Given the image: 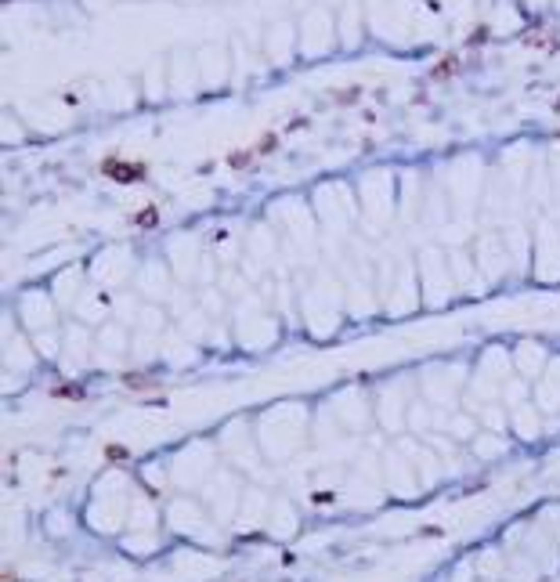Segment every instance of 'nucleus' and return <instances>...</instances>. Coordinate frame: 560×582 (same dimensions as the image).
<instances>
[{
	"instance_id": "3",
	"label": "nucleus",
	"mask_w": 560,
	"mask_h": 582,
	"mask_svg": "<svg viewBox=\"0 0 560 582\" xmlns=\"http://www.w3.org/2000/svg\"><path fill=\"white\" fill-rule=\"evenodd\" d=\"M55 398H84V387H76V384H62V387H55Z\"/></svg>"
},
{
	"instance_id": "6",
	"label": "nucleus",
	"mask_w": 560,
	"mask_h": 582,
	"mask_svg": "<svg viewBox=\"0 0 560 582\" xmlns=\"http://www.w3.org/2000/svg\"><path fill=\"white\" fill-rule=\"evenodd\" d=\"M134 221H138V224H155V221H159V210H155V206H152V210H141Z\"/></svg>"
},
{
	"instance_id": "1",
	"label": "nucleus",
	"mask_w": 560,
	"mask_h": 582,
	"mask_svg": "<svg viewBox=\"0 0 560 582\" xmlns=\"http://www.w3.org/2000/svg\"><path fill=\"white\" fill-rule=\"evenodd\" d=\"M101 170H105L112 181H119V185H134V181L145 178V166H138V163H119V159H105Z\"/></svg>"
},
{
	"instance_id": "5",
	"label": "nucleus",
	"mask_w": 560,
	"mask_h": 582,
	"mask_svg": "<svg viewBox=\"0 0 560 582\" xmlns=\"http://www.w3.org/2000/svg\"><path fill=\"white\" fill-rule=\"evenodd\" d=\"M228 163L235 166V170H238V166H250V163H253V152H231Z\"/></svg>"
},
{
	"instance_id": "8",
	"label": "nucleus",
	"mask_w": 560,
	"mask_h": 582,
	"mask_svg": "<svg viewBox=\"0 0 560 582\" xmlns=\"http://www.w3.org/2000/svg\"><path fill=\"white\" fill-rule=\"evenodd\" d=\"M275 145H278V138L271 134V138H264L260 145H257V156H264V152H275Z\"/></svg>"
},
{
	"instance_id": "4",
	"label": "nucleus",
	"mask_w": 560,
	"mask_h": 582,
	"mask_svg": "<svg viewBox=\"0 0 560 582\" xmlns=\"http://www.w3.org/2000/svg\"><path fill=\"white\" fill-rule=\"evenodd\" d=\"M105 460H112V463H116V460H130V448H123V445H109V448H105Z\"/></svg>"
},
{
	"instance_id": "7",
	"label": "nucleus",
	"mask_w": 560,
	"mask_h": 582,
	"mask_svg": "<svg viewBox=\"0 0 560 582\" xmlns=\"http://www.w3.org/2000/svg\"><path fill=\"white\" fill-rule=\"evenodd\" d=\"M333 499H336L333 492H311V503L314 507H326V503H333Z\"/></svg>"
},
{
	"instance_id": "2",
	"label": "nucleus",
	"mask_w": 560,
	"mask_h": 582,
	"mask_svg": "<svg viewBox=\"0 0 560 582\" xmlns=\"http://www.w3.org/2000/svg\"><path fill=\"white\" fill-rule=\"evenodd\" d=\"M155 380L152 376H145V372H123V387H130V391H145V387H152Z\"/></svg>"
}]
</instances>
